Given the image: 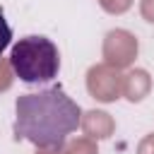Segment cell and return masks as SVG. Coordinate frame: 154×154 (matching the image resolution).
I'll return each instance as SVG.
<instances>
[{
  "label": "cell",
  "mask_w": 154,
  "mask_h": 154,
  "mask_svg": "<svg viewBox=\"0 0 154 154\" xmlns=\"http://www.w3.org/2000/svg\"><path fill=\"white\" fill-rule=\"evenodd\" d=\"M79 118L82 111L65 94V89L48 87L34 94L17 96L12 132L17 140H26L38 149L58 152L77 130Z\"/></svg>",
  "instance_id": "cell-1"
},
{
  "label": "cell",
  "mask_w": 154,
  "mask_h": 154,
  "mask_svg": "<svg viewBox=\"0 0 154 154\" xmlns=\"http://www.w3.org/2000/svg\"><path fill=\"white\" fill-rule=\"evenodd\" d=\"M10 67L24 84H51L60 72L58 46L46 36H24L10 51Z\"/></svg>",
  "instance_id": "cell-2"
},
{
  "label": "cell",
  "mask_w": 154,
  "mask_h": 154,
  "mask_svg": "<svg viewBox=\"0 0 154 154\" xmlns=\"http://www.w3.org/2000/svg\"><path fill=\"white\" fill-rule=\"evenodd\" d=\"M10 41H12V26L7 24L5 14L0 12V55H2V51L10 46Z\"/></svg>",
  "instance_id": "cell-3"
}]
</instances>
